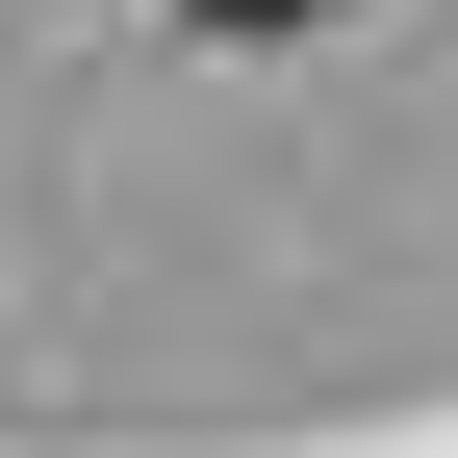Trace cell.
<instances>
[{"label":"cell","instance_id":"6da1fadb","mask_svg":"<svg viewBox=\"0 0 458 458\" xmlns=\"http://www.w3.org/2000/svg\"><path fill=\"white\" fill-rule=\"evenodd\" d=\"M204 26H331V0H204Z\"/></svg>","mask_w":458,"mask_h":458}]
</instances>
